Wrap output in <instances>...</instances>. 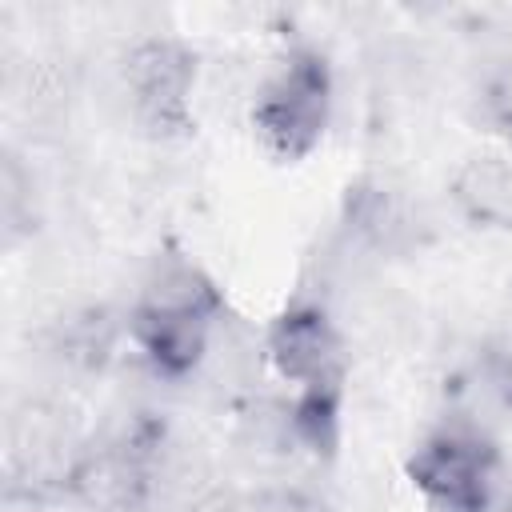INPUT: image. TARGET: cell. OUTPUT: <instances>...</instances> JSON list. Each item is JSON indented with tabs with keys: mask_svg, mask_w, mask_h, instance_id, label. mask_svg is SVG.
Listing matches in <instances>:
<instances>
[{
	"mask_svg": "<svg viewBox=\"0 0 512 512\" xmlns=\"http://www.w3.org/2000/svg\"><path fill=\"white\" fill-rule=\"evenodd\" d=\"M220 304L216 284L192 260H168L132 308V340L160 376L180 380L200 364Z\"/></svg>",
	"mask_w": 512,
	"mask_h": 512,
	"instance_id": "6da1fadb",
	"label": "cell"
},
{
	"mask_svg": "<svg viewBox=\"0 0 512 512\" xmlns=\"http://www.w3.org/2000/svg\"><path fill=\"white\" fill-rule=\"evenodd\" d=\"M268 360L280 380L296 384V392L312 388H340L344 360H340V336L332 320L316 304H292L284 308L264 336Z\"/></svg>",
	"mask_w": 512,
	"mask_h": 512,
	"instance_id": "5b68a950",
	"label": "cell"
},
{
	"mask_svg": "<svg viewBox=\"0 0 512 512\" xmlns=\"http://www.w3.org/2000/svg\"><path fill=\"white\" fill-rule=\"evenodd\" d=\"M408 480L436 512H488L496 448L476 428H440L408 456Z\"/></svg>",
	"mask_w": 512,
	"mask_h": 512,
	"instance_id": "3957f363",
	"label": "cell"
},
{
	"mask_svg": "<svg viewBox=\"0 0 512 512\" xmlns=\"http://www.w3.org/2000/svg\"><path fill=\"white\" fill-rule=\"evenodd\" d=\"M124 88L136 120L156 136H180L192 128L196 52L172 36L136 40L124 56Z\"/></svg>",
	"mask_w": 512,
	"mask_h": 512,
	"instance_id": "277c9868",
	"label": "cell"
},
{
	"mask_svg": "<svg viewBox=\"0 0 512 512\" xmlns=\"http://www.w3.org/2000/svg\"><path fill=\"white\" fill-rule=\"evenodd\" d=\"M508 512H512V504H508Z\"/></svg>",
	"mask_w": 512,
	"mask_h": 512,
	"instance_id": "52a82bcc",
	"label": "cell"
},
{
	"mask_svg": "<svg viewBox=\"0 0 512 512\" xmlns=\"http://www.w3.org/2000/svg\"><path fill=\"white\" fill-rule=\"evenodd\" d=\"M452 200L472 224L512 228V156L504 152L468 156L452 176Z\"/></svg>",
	"mask_w": 512,
	"mask_h": 512,
	"instance_id": "8992f818",
	"label": "cell"
},
{
	"mask_svg": "<svg viewBox=\"0 0 512 512\" xmlns=\"http://www.w3.org/2000/svg\"><path fill=\"white\" fill-rule=\"evenodd\" d=\"M332 116V72L316 48H292L252 100V128L280 160H304Z\"/></svg>",
	"mask_w": 512,
	"mask_h": 512,
	"instance_id": "7a4b0ae2",
	"label": "cell"
}]
</instances>
